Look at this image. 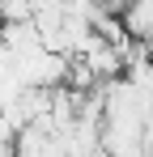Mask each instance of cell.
I'll return each mask as SVG.
<instances>
[{
  "instance_id": "6da1fadb",
  "label": "cell",
  "mask_w": 153,
  "mask_h": 157,
  "mask_svg": "<svg viewBox=\"0 0 153 157\" xmlns=\"http://www.w3.org/2000/svg\"><path fill=\"white\" fill-rule=\"evenodd\" d=\"M119 21H124L128 38L132 43H153V0H128V9L119 13Z\"/></svg>"
},
{
  "instance_id": "7a4b0ae2",
  "label": "cell",
  "mask_w": 153,
  "mask_h": 157,
  "mask_svg": "<svg viewBox=\"0 0 153 157\" xmlns=\"http://www.w3.org/2000/svg\"><path fill=\"white\" fill-rule=\"evenodd\" d=\"M4 21H34V0H0Z\"/></svg>"
}]
</instances>
